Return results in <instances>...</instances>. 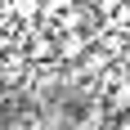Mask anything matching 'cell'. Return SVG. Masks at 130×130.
I'll return each instance as SVG.
<instances>
[{
  "mask_svg": "<svg viewBox=\"0 0 130 130\" xmlns=\"http://www.w3.org/2000/svg\"><path fill=\"white\" fill-rule=\"evenodd\" d=\"M27 54H31V58H54V40H50V36H36Z\"/></svg>",
  "mask_w": 130,
  "mask_h": 130,
  "instance_id": "obj_3",
  "label": "cell"
},
{
  "mask_svg": "<svg viewBox=\"0 0 130 130\" xmlns=\"http://www.w3.org/2000/svg\"><path fill=\"white\" fill-rule=\"evenodd\" d=\"M85 50H90L85 31H67V36H58V45H54L58 58H85Z\"/></svg>",
  "mask_w": 130,
  "mask_h": 130,
  "instance_id": "obj_1",
  "label": "cell"
},
{
  "mask_svg": "<svg viewBox=\"0 0 130 130\" xmlns=\"http://www.w3.org/2000/svg\"><path fill=\"white\" fill-rule=\"evenodd\" d=\"M126 40H130V31H126Z\"/></svg>",
  "mask_w": 130,
  "mask_h": 130,
  "instance_id": "obj_6",
  "label": "cell"
},
{
  "mask_svg": "<svg viewBox=\"0 0 130 130\" xmlns=\"http://www.w3.org/2000/svg\"><path fill=\"white\" fill-rule=\"evenodd\" d=\"M18 130H31V126H18Z\"/></svg>",
  "mask_w": 130,
  "mask_h": 130,
  "instance_id": "obj_5",
  "label": "cell"
},
{
  "mask_svg": "<svg viewBox=\"0 0 130 130\" xmlns=\"http://www.w3.org/2000/svg\"><path fill=\"white\" fill-rule=\"evenodd\" d=\"M72 0H40V13H67Z\"/></svg>",
  "mask_w": 130,
  "mask_h": 130,
  "instance_id": "obj_4",
  "label": "cell"
},
{
  "mask_svg": "<svg viewBox=\"0 0 130 130\" xmlns=\"http://www.w3.org/2000/svg\"><path fill=\"white\" fill-rule=\"evenodd\" d=\"M9 13L23 18V23H31V18H40V0H9Z\"/></svg>",
  "mask_w": 130,
  "mask_h": 130,
  "instance_id": "obj_2",
  "label": "cell"
}]
</instances>
